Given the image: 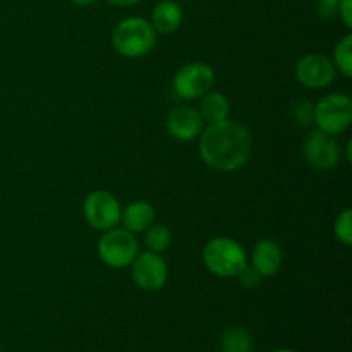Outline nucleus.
<instances>
[{
    "label": "nucleus",
    "instance_id": "nucleus-1",
    "mask_svg": "<svg viewBox=\"0 0 352 352\" xmlns=\"http://www.w3.org/2000/svg\"><path fill=\"white\" fill-rule=\"evenodd\" d=\"M253 151L250 129L236 120L210 124L201 134L199 155L217 172H236L248 164Z\"/></svg>",
    "mask_w": 352,
    "mask_h": 352
},
{
    "label": "nucleus",
    "instance_id": "nucleus-2",
    "mask_svg": "<svg viewBox=\"0 0 352 352\" xmlns=\"http://www.w3.org/2000/svg\"><path fill=\"white\" fill-rule=\"evenodd\" d=\"M157 31L144 17H126L112 33V45L126 58H140L150 54L157 45Z\"/></svg>",
    "mask_w": 352,
    "mask_h": 352
},
{
    "label": "nucleus",
    "instance_id": "nucleus-3",
    "mask_svg": "<svg viewBox=\"0 0 352 352\" xmlns=\"http://www.w3.org/2000/svg\"><path fill=\"white\" fill-rule=\"evenodd\" d=\"M203 263L217 277L232 278L248 267V256L237 241L215 237L203 248Z\"/></svg>",
    "mask_w": 352,
    "mask_h": 352
},
{
    "label": "nucleus",
    "instance_id": "nucleus-4",
    "mask_svg": "<svg viewBox=\"0 0 352 352\" xmlns=\"http://www.w3.org/2000/svg\"><path fill=\"white\" fill-rule=\"evenodd\" d=\"M140 253L136 236L126 229L105 230L98 241V256L112 268H126Z\"/></svg>",
    "mask_w": 352,
    "mask_h": 352
},
{
    "label": "nucleus",
    "instance_id": "nucleus-5",
    "mask_svg": "<svg viewBox=\"0 0 352 352\" xmlns=\"http://www.w3.org/2000/svg\"><path fill=\"white\" fill-rule=\"evenodd\" d=\"M313 120L323 133H344L352 122V100L344 93L327 95L313 109Z\"/></svg>",
    "mask_w": 352,
    "mask_h": 352
},
{
    "label": "nucleus",
    "instance_id": "nucleus-6",
    "mask_svg": "<svg viewBox=\"0 0 352 352\" xmlns=\"http://www.w3.org/2000/svg\"><path fill=\"white\" fill-rule=\"evenodd\" d=\"M82 213H85L86 222L93 229L105 232V230L119 226L122 208L119 205V199L112 192L98 189V191H93L86 196Z\"/></svg>",
    "mask_w": 352,
    "mask_h": 352
},
{
    "label": "nucleus",
    "instance_id": "nucleus-7",
    "mask_svg": "<svg viewBox=\"0 0 352 352\" xmlns=\"http://www.w3.org/2000/svg\"><path fill=\"white\" fill-rule=\"evenodd\" d=\"M215 85V71L205 62H189L177 71L174 91L184 100H198Z\"/></svg>",
    "mask_w": 352,
    "mask_h": 352
},
{
    "label": "nucleus",
    "instance_id": "nucleus-8",
    "mask_svg": "<svg viewBox=\"0 0 352 352\" xmlns=\"http://www.w3.org/2000/svg\"><path fill=\"white\" fill-rule=\"evenodd\" d=\"M302 155L308 165L320 168V170H329L333 168L340 162L342 157V148L333 134L315 131L308 134L302 143Z\"/></svg>",
    "mask_w": 352,
    "mask_h": 352
},
{
    "label": "nucleus",
    "instance_id": "nucleus-9",
    "mask_svg": "<svg viewBox=\"0 0 352 352\" xmlns=\"http://www.w3.org/2000/svg\"><path fill=\"white\" fill-rule=\"evenodd\" d=\"M133 280L146 292L160 291L168 277V268L164 258L153 251L138 253L133 263Z\"/></svg>",
    "mask_w": 352,
    "mask_h": 352
},
{
    "label": "nucleus",
    "instance_id": "nucleus-10",
    "mask_svg": "<svg viewBox=\"0 0 352 352\" xmlns=\"http://www.w3.org/2000/svg\"><path fill=\"white\" fill-rule=\"evenodd\" d=\"M336 74L333 62L322 54H308L296 64V79L309 89L327 88L333 82Z\"/></svg>",
    "mask_w": 352,
    "mask_h": 352
},
{
    "label": "nucleus",
    "instance_id": "nucleus-11",
    "mask_svg": "<svg viewBox=\"0 0 352 352\" xmlns=\"http://www.w3.org/2000/svg\"><path fill=\"white\" fill-rule=\"evenodd\" d=\"M168 134L177 141H192L201 134L203 131V119L199 112L192 107H175L168 112L167 116Z\"/></svg>",
    "mask_w": 352,
    "mask_h": 352
},
{
    "label": "nucleus",
    "instance_id": "nucleus-12",
    "mask_svg": "<svg viewBox=\"0 0 352 352\" xmlns=\"http://www.w3.org/2000/svg\"><path fill=\"white\" fill-rule=\"evenodd\" d=\"M253 268L261 277H275L284 265V251L274 239H261L253 251Z\"/></svg>",
    "mask_w": 352,
    "mask_h": 352
},
{
    "label": "nucleus",
    "instance_id": "nucleus-13",
    "mask_svg": "<svg viewBox=\"0 0 352 352\" xmlns=\"http://www.w3.org/2000/svg\"><path fill=\"white\" fill-rule=\"evenodd\" d=\"M184 14L181 6L174 0H162L153 7L151 12V26L160 34H170L179 30L182 24Z\"/></svg>",
    "mask_w": 352,
    "mask_h": 352
},
{
    "label": "nucleus",
    "instance_id": "nucleus-14",
    "mask_svg": "<svg viewBox=\"0 0 352 352\" xmlns=\"http://www.w3.org/2000/svg\"><path fill=\"white\" fill-rule=\"evenodd\" d=\"M155 220V208L148 201L138 199L129 203L122 213H120V223L126 230L136 234L144 232Z\"/></svg>",
    "mask_w": 352,
    "mask_h": 352
},
{
    "label": "nucleus",
    "instance_id": "nucleus-15",
    "mask_svg": "<svg viewBox=\"0 0 352 352\" xmlns=\"http://www.w3.org/2000/svg\"><path fill=\"white\" fill-rule=\"evenodd\" d=\"M198 112L205 122H222V120L229 119L230 103L223 93L208 91L206 95L201 96V109Z\"/></svg>",
    "mask_w": 352,
    "mask_h": 352
},
{
    "label": "nucleus",
    "instance_id": "nucleus-16",
    "mask_svg": "<svg viewBox=\"0 0 352 352\" xmlns=\"http://www.w3.org/2000/svg\"><path fill=\"white\" fill-rule=\"evenodd\" d=\"M220 351L222 352H253L254 340L251 333L243 327H229L220 337Z\"/></svg>",
    "mask_w": 352,
    "mask_h": 352
},
{
    "label": "nucleus",
    "instance_id": "nucleus-17",
    "mask_svg": "<svg viewBox=\"0 0 352 352\" xmlns=\"http://www.w3.org/2000/svg\"><path fill=\"white\" fill-rule=\"evenodd\" d=\"M333 65L344 78L352 76V34H346L333 48Z\"/></svg>",
    "mask_w": 352,
    "mask_h": 352
},
{
    "label": "nucleus",
    "instance_id": "nucleus-18",
    "mask_svg": "<svg viewBox=\"0 0 352 352\" xmlns=\"http://www.w3.org/2000/svg\"><path fill=\"white\" fill-rule=\"evenodd\" d=\"M144 243H146L148 250L153 251V253H164L168 250L172 243V232L167 226H153L151 223L146 229V237H144Z\"/></svg>",
    "mask_w": 352,
    "mask_h": 352
},
{
    "label": "nucleus",
    "instance_id": "nucleus-19",
    "mask_svg": "<svg viewBox=\"0 0 352 352\" xmlns=\"http://www.w3.org/2000/svg\"><path fill=\"white\" fill-rule=\"evenodd\" d=\"M333 232L336 237L344 244V246H351L352 244V210H344L339 213L333 223Z\"/></svg>",
    "mask_w": 352,
    "mask_h": 352
},
{
    "label": "nucleus",
    "instance_id": "nucleus-20",
    "mask_svg": "<svg viewBox=\"0 0 352 352\" xmlns=\"http://www.w3.org/2000/svg\"><path fill=\"white\" fill-rule=\"evenodd\" d=\"M339 6L340 0H316V9L323 19H333L339 16Z\"/></svg>",
    "mask_w": 352,
    "mask_h": 352
},
{
    "label": "nucleus",
    "instance_id": "nucleus-21",
    "mask_svg": "<svg viewBox=\"0 0 352 352\" xmlns=\"http://www.w3.org/2000/svg\"><path fill=\"white\" fill-rule=\"evenodd\" d=\"M237 278H239L241 285H244V287H248V289H253V287H258V285H260L261 275L258 274L253 267L251 268L246 267L239 275H237Z\"/></svg>",
    "mask_w": 352,
    "mask_h": 352
},
{
    "label": "nucleus",
    "instance_id": "nucleus-22",
    "mask_svg": "<svg viewBox=\"0 0 352 352\" xmlns=\"http://www.w3.org/2000/svg\"><path fill=\"white\" fill-rule=\"evenodd\" d=\"M339 16L344 21L346 28H352V0H340Z\"/></svg>",
    "mask_w": 352,
    "mask_h": 352
},
{
    "label": "nucleus",
    "instance_id": "nucleus-23",
    "mask_svg": "<svg viewBox=\"0 0 352 352\" xmlns=\"http://www.w3.org/2000/svg\"><path fill=\"white\" fill-rule=\"evenodd\" d=\"M109 3H112V6L116 7H131V6H136L138 2H141V0H107Z\"/></svg>",
    "mask_w": 352,
    "mask_h": 352
},
{
    "label": "nucleus",
    "instance_id": "nucleus-24",
    "mask_svg": "<svg viewBox=\"0 0 352 352\" xmlns=\"http://www.w3.org/2000/svg\"><path fill=\"white\" fill-rule=\"evenodd\" d=\"M72 3H76V6L79 7H86V6H91V3H95L96 0H71Z\"/></svg>",
    "mask_w": 352,
    "mask_h": 352
},
{
    "label": "nucleus",
    "instance_id": "nucleus-25",
    "mask_svg": "<svg viewBox=\"0 0 352 352\" xmlns=\"http://www.w3.org/2000/svg\"><path fill=\"white\" fill-rule=\"evenodd\" d=\"M347 160L352 162V141L347 143Z\"/></svg>",
    "mask_w": 352,
    "mask_h": 352
},
{
    "label": "nucleus",
    "instance_id": "nucleus-26",
    "mask_svg": "<svg viewBox=\"0 0 352 352\" xmlns=\"http://www.w3.org/2000/svg\"><path fill=\"white\" fill-rule=\"evenodd\" d=\"M272 352H296V351L294 349H287V347H282V349H275Z\"/></svg>",
    "mask_w": 352,
    "mask_h": 352
}]
</instances>
